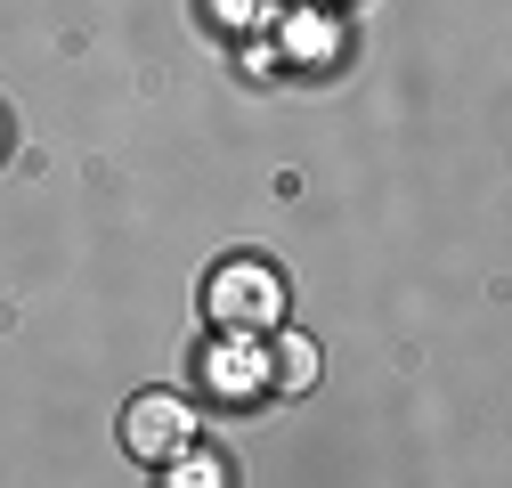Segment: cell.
Instances as JSON below:
<instances>
[{
  "mask_svg": "<svg viewBox=\"0 0 512 488\" xmlns=\"http://www.w3.org/2000/svg\"><path fill=\"white\" fill-rule=\"evenodd\" d=\"M204 318H212L220 334H244V342H269V334L285 326V277H277L269 261H252V253L220 261V269L204 277Z\"/></svg>",
  "mask_w": 512,
  "mask_h": 488,
  "instance_id": "obj_1",
  "label": "cell"
},
{
  "mask_svg": "<svg viewBox=\"0 0 512 488\" xmlns=\"http://www.w3.org/2000/svg\"><path fill=\"white\" fill-rule=\"evenodd\" d=\"M187 440H196V407H187L179 391H139L131 407H122V448H131L139 464H171Z\"/></svg>",
  "mask_w": 512,
  "mask_h": 488,
  "instance_id": "obj_2",
  "label": "cell"
},
{
  "mask_svg": "<svg viewBox=\"0 0 512 488\" xmlns=\"http://www.w3.org/2000/svg\"><path fill=\"white\" fill-rule=\"evenodd\" d=\"M204 391L220 407H252V399L269 391V350L244 342V334H220V350L204 358Z\"/></svg>",
  "mask_w": 512,
  "mask_h": 488,
  "instance_id": "obj_3",
  "label": "cell"
},
{
  "mask_svg": "<svg viewBox=\"0 0 512 488\" xmlns=\"http://www.w3.org/2000/svg\"><path fill=\"white\" fill-rule=\"evenodd\" d=\"M163 488H236V472H228L220 448H196V440H187V448L163 464Z\"/></svg>",
  "mask_w": 512,
  "mask_h": 488,
  "instance_id": "obj_4",
  "label": "cell"
},
{
  "mask_svg": "<svg viewBox=\"0 0 512 488\" xmlns=\"http://www.w3.org/2000/svg\"><path fill=\"white\" fill-rule=\"evenodd\" d=\"M269 383H277L285 399H301V391L317 383V342H309V334H285V326H277V366H269Z\"/></svg>",
  "mask_w": 512,
  "mask_h": 488,
  "instance_id": "obj_5",
  "label": "cell"
},
{
  "mask_svg": "<svg viewBox=\"0 0 512 488\" xmlns=\"http://www.w3.org/2000/svg\"><path fill=\"white\" fill-rule=\"evenodd\" d=\"M293 49H301V57H334V49H342V33H326V25L309 17V25H293Z\"/></svg>",
  "mask_w": 512,
  "mask_h": 488,
  "instance_id": "obj_6",
  "label": "cell"
},
{
  "mask_svg": "<svg viewBox=\"0 0 512 488\" xmlns=\"http://www.w3.org/2000/svg\"><path fill=\"white\" fill-rule=\"evenodd\" d=\"M0 147H9V114H0Z\"/></svg>",
  "mask_w": 512,
  "mask_h": 488,
  "instance_id": "obj_7",
  "label": "cell"
}]
</instances>
